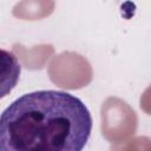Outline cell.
Instances as JSON below:
<instances>
[{"instance_id": "1", "label": "cell", "mask_w": 151, "mask_h": 151, "mask_svg": "<svg viewBox=\"0 0 151 151\" xmlns=\"http://www.w3.org/2000/svg\"><path fill=\"white\" fill-rule=\"evenodd\" d=\"M92 130L87 106L54 90L26 93L2 112L0 151H83Z\"/></svg>"}, {"instance_id": "2", "label": "cell", "mask_w": 151, "mask_h": 151, "mask_svg": "<svg viewBox=\"0 0 151 151\" xmlns=\"http://www.w3.org/2000/svg\"><path fill=\"white\" fill-rule=\"evenodd\" d=\"M103 126L110 125L103 130V134L111 142H117L122 138L133 133L137 126V118L126 103L117 99L109 98L101 109Z\"/></svg>"}, {"instance_id": "3", "label": "cell", "mask_w": 151, "mask_h": 151, "mask_svg": "<svg viewBox=\"0 0 151 151\" xmlns=\"http://www.w3.org/2000/svg\"><path fill=\"white\" fill-rule=\"evenodd\" d=\"M112 151H151V139L147 137H137L123 145L113 146Z\"/></svg>"}]
</instances>
